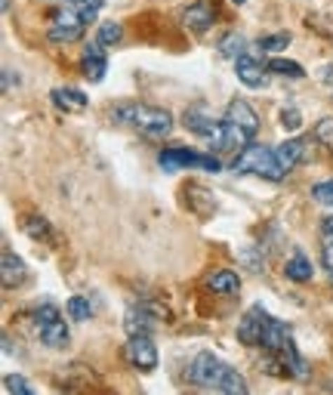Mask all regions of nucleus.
<instances>
[{
	"label": "nucleus",
	"instance_id": "obj_1",
	"mask_svg": "<svg viewBox=\"0 0 333 395\" xmlns=\"http://www.w3.org/2000/svg\"><path fill=\"white\" fill-rule=\"evenodd\" d=\"M185 377H189V383L201 386V389H210V392H229V395L247 392L244 377L231 365H226L222 359H216L213 352H198L189 361V368H185Z\"/></svg>",
	"mask_w": 333,
	"mask_h": 395
},
{
	"label": "nucleus",
	"instance_id": "obj_2",
	"mask_svg": "<svg viewBox=\"0 0 333 395\" xmlns=\"http://www.w3.org/2000/svg\"><path fill=\"white\" fill-rule=\"evenodd\" d=\"M259 133V118L257 112L250 108L247 99H235L229 105L226 118H222V136L216 142V149L222 152H241L244 145L253 142V136Z\"/></svg>",
	"mask_w": 333,
	"mask_h": 395
},
{
	"label": "nucleus",
	"instance_id": "obj_3",
	"mask_svg": "<svg viewBox=\"0 0 333 395\" xmlns=\"http://www.w3.org/2000/svg\"><path fill=\"white\" fill-rule=\"evenodd\" d=\"M111 118L123 123V127L136 130L145 139H164L173 130V114L167 108H154V105H142V102H130L111 112Z\"/></svg>",
	"mask_w": 333,
	"mask_h": 395
},
{
	"label": "nucleus",
	"instance_id": "obj_4",
	"mask_svg": "<svg viewBox=\"0 0 333 395\" xmlns=\"http://www.w3.org/2000/svg\"><path fill=\"white\" fill-rule=\"evenodd\" d=\"M231 170L235 173H253V176H262V180H272V182H281L284 176V167L278 164V154L275 149H266V145H244L241 152H238V158L231 161Z\"/></svg>",
	"mask_w": 333,
	"mask_h": 395
},
{
	"label": "nucleus",
	"instance_id": "obj_5",
	"mask_svg": "<svg viewBox=\"0 0 333 395\" xmlns=\"http://www.w3.org/2000/svg\"><path fill=\"white\" fill-rule=\"evenodd\" d=\"M83 28H87V19L81 15V10L74 6V0H65L59 4L50 15V28H46V37L53 43H74L83 37Z\"/></svg>",
	"mask_w": 333,
	"mask_h": 395
},
{
	"label": "nucleus",
	"instance_id": "obj_6",
	"mask_svg": "<svg viewBox=\"0 0 333 395\" xmlns=\"http://www.w3.org/2000/svg\"><path fill=\"white\" fill-rule=\"evenodd\" d=\"M34 324H37V337H41L43 346H50V349H65L68 346V324L53 303L37 306Z\"/></svg>",
	"mask_w": 333,
	"mask_h": 395
},
{
	"label": "nucleus",
	"instance_id": "obj_7",
	"mask_svg": "<svg viewBox=\"0 0 333 395\" xmlns=\"http://www.w3.org/2000/svg\"><path fill=\"white\" fill-rule=\"evenodd\" d=\"M123 359H127L130 368L142 370V374H149V370L158 368V349H154V343H151L149 334L130 337L127 346H123Z\"/></svg>",
	"mask_w": 333,
	"mask_h": 395
},
{
	"label": "nucleus",
	"instance_id": "obj_8",
	"mask_svg": "<svg viewBox=\"0 0 333 395\" xmlns=\"http://www.w3.org/2000/svg\"><path fill=\"white\" fill-rule=\"evenodd\" d=\"M266 309L262 306H250L247 315L238 324V340L244 346H262V330H266Z\"/></svg>",
	"mask_w": 333,
	"mask_h": 395
},
{
	"label": "nucleus",
	"instance_id": "obj_9",
	"mask_svg": "<svg viewBox=\"0 0 333 395\" xmlns=\"http://www.w3.org/2000/svg\"><path fill=\"white\" fill-rule=\"evenodd\" d=\"M158 161L167 173H176V170H182V167H204V154L195 152V149H182V145L164 149L158 154Z\"/></svg>",
	"mask_w": 333,
	"mask_h": 395
},
{
	"label": "nucleus",
	"instance_id": "obj_10",
	"mask_svg": "<svg viewBox=\"0 0 333 395\" xmlns=\"http://www.w3.org/2000/svg\"><path fill=\"white\" fill-rule=\"evenodd\" d=\"M0 281H4V290H15L28 281V266L13 250H4L0 257Z\"/></svg>",
	"mask_w": 333,
	"mask_h": 395
},
{
	"label": "nucleus",
	"instance_id": "obj_11",
	"mask_svg": "<svg viewBox=\"0 0 333 395\" xmlns=\"http://www.w3.org/2000/svg\"><path fill=\"white\" fill-rule=\"evenodd\" d=\"M308 139L306 136H297V139H287V142H281L275 149V154H278V164L284 167V173H290L293 167H299L306 161V154H308Z\"/></svg>",
	"mask_w": 333,
	"mask_h": 395
},
{
	"label": "nucleus",
	"instance_id": "obj_12",
	"mask_svg": "<svg viewBox=\"0 0 333 395\" xmlns=\"http://www.w3.org/2000/svg\"><path fill=\"white\" fill-rule=\"evenodd\" d=\"M278 361H281V368H284V374L293 377V380H306V374H308V365H306V359L299 355L297 349V343H293V337L287 340V343L281 346L278 352H272Z\"/></svg>",
	"mask_w": 333,
	"mask_h": 395
},
{
	"label": "nucleus",
	"instance_id": "obj_13",
	"mask_svg": "<svg viewBox=\"0 0 333 395\" xmlns=\"http://www.w3.org/2000/svg\"><path fill=\"white\" fill-rule=\"evenodd\" d=\"M182 195H185V207H189L191 213H198L201 220L216 213V195L210 189H204V185H189Z\"/></svg>",
	"mask_w": 333,
	"mask_h": 395
},
{
	"label": "nucleus",
	"instance_id": "obj_14",
	"mask_svg": "<svg viewBox=\"0 0 333 395\" xmlns=\"http://www.w3.org/2000/svg\"><path fill=\"white\" fill-rule=\"evenodd\" d=\"M235 72H238V81H241L244 87H250V90L266 87V68H262L253 56H247V53L235 59Z\"/></svg>",
	"mask_w": 333,
	"mask_h": 395
},
{
	"label": "nucleus",
	"instance_id": "obj_15",
	"mask_svg": "<svg viewBox=\"0 0 333 395\" xmlns=\"http://www.w3.org/2000/svg\"><path fill=\"white\" fill-rule=\"evenodd\" d=\"M182 123H185V127L191 130V133H198V136L210 139L213 145L219 142V136H222V121H213V118H207L204 112H185Z\"/></svg>",
	"mask_w": 333,
	"mask_h": 395
},
{
	"label": "nucleus",
	"instance_id": "obj_16",
	"mask_svg": "<svg viewBox=\"0 0 333 395\" xmlns=\"http://www.w3.org/2000/svg\"><path fill=\"white\" fill-rule=\"evenodd\" d=\"M81 68H83V74H87V81L93 83H99L105 77V68H108V59H105V53H102V43H90L87 50H83V59H81Z\"/></svg>",
	"mask_w": 333,
	"mask_h": 395
},
{
	"label": "nucleus",
	"instance_id": "obj_17",
	"mask_svg": "<svg viewBox=\"0 0 333 395\" xmlns=\"http://www.w3.org/2000/svg\"><path fill=\"white\" fill-rule=\"evenodd\" d=\"M123 328H127L130 337H136V334H151V328H154L151 309H145L142 303H139V306H130L127 315H123Z\"/></svg>",
	"mask_w": 333,
	"mask_h": 395
},
{
	"label": "nucleus",
	"instance_id": "obj_18",
	"mask_svg": "<svg viewBox=\"0 0 333 395\" xmlns=\"http://www.w3.org/2000/svg\"><path fill=\"white\" fill-rule=\"evenodd\" d=\"M182 22H185V25H189L191 31H198V34H204L207 28H213L216 13H213V6H210V4H191L189 10H185Z\"/></svg>",
	"mask_w": 333,
	"mask_h": 395
},
{
	"label": "nucleus",
	"instance_id": "obj_19",
	"mask_svg": "<svg viewBox=\"0 0 333 395\" xmlns=\"http://www.w3.org/2000/svg\"><path fill=\"white\" fill-rule=\"evenodd\" d=\"M207 288L213 293H238L241 290V275L231 272V269H216L207 275Z\"/></svg>",
	"mask_w": 333,
	"mask_h": 395
},
{
	"label": "nucleus",
	"instance_id": "obj_20",
	"mask_svg": "<svg viewBox=\"0 0 333 395\" xmlns=\"http://www.w3.org/2000/svg\"><path fill=\"white\" fill-rule=\"evenodd\" d=\"M50 99L56 102V108H62V112H83V108H87V96H83L81 90H74V87L53 90Z\"/></svg>",
	"mask_w": 333,
	"mask_h": 395
},
{
	"label": "nucleus",
	"instance_id": "obj_21",
	"mask_svg": "<svg viewBox=\"0 0 333 395\" xmlns=\"http://www.w3.org/2000/svg\"><path fill=\"white\" fill-rule=\"evenodd\" d=\"M284 275H287L290 281L303 284V281H312L315 269H312V262H308L306 253H303V250H297V253H293V257L287 260V266H284Z\"/></svg>",
	"mask_w": 333,
	"mask_h": 395
},
{
	"label": "nucleus",
	"instance_id": "obj_22",
	"mask_svg": "<svg viewBox=\"0 0 333 395\" xmlns=\"http://www.w3.org/2000/svg\"><path fill=\"white\" fill-rule=\"evenodd\" d=\"M219 56L231 59V62H235L238 56H244V37L238 34V31H229V34L219 41Z\"/></svg>",
	"mask_w": 333,
	"mask_h": 395
},
{
	"label": "nucleus",
	"instance_id": "obj_23",
	"mask_svg": "<svg viewBox=\"0 0 333 395\" xmlns=\"http://www.w3.org/2000/svg\"><path fill=\"white\" fill-rule=\"evenodd\" d=\"M269 72H272V74H287V77H293V81L306 77L303 65H299V62H290V59H272V62H269Z\"/></svg>",
	"mask_w": 333,
	"mask_h": 395
},
{
	"label": "nucleus",
	"instance_id": "obj_24",
	"mask_svg": "<svg viewBox=\"0 0 333 395\" xmlns=\"http://www.w3.org/2000/svg\"><path fill=\"white\" fill-rule=\"evenodd\" d=\"M257 46L262 53H281V50H287L290 46V34L287 31H281V34H266V37H259Z\"/></svg>",
	"mask_w": 333,
	"mask_h": 395
},
{
	"label": "nucleus",
	"instance_id": "obj_25",
	"mask_svg": "<svg viewBox=\"0 0 333 395\" xmlns=\"http://www.w3.org/2000/svg\"><path fill=\"white\" fill-rule=\"evenodd\" d=\"M25 232L34 238V241H53L50 222H46L43 216H28V220H25Z\"/></svg>",
	"mask_w": 333,
	"mask_h": 395
},
{
	"label": "nucleus",
	"instance_id": "obj_26",
	"mask_svg": "<svg viewBox=\"0 0 333 395\" xmlns=\"http://www.w3.org/2000/svg\"><path fill=\"white\" fill-rule=\"evenodd\" d=\"M121 37H123V31H121L118 22H102V25H99L96 41L102 43V46H114V43H121Z\"/></svg>",
	"mask_w": 333,
	"mask_h": 395
},
{
	"label": "nucleus",
	"instance_id": "obj_27",
	"mask_svg": "<svg viewBox=\"0 0 333 395\" xmlns=\"http://www.w3.org/2000/svg\"><path fill=\"white\" fill-rule=\"evenodd\" d=\"M68 315H72V321H87L90 315H93L90 300H83V297H72V300H68Z\"/></svg>",
	"mask_w": 333,
	"mask_h": 395
},
{
	"label": "nucleus",
	"instance_id": "obj_28",
	"mask_svg": "<svg viewBox=\"0 0 333 395\" xmlns=\"http://www.w3.org/2000/svg\"><path fill=\"white\" fill-rule=\"evenodd\" d=\"M312 198L318 201V204H324V207H330V210H333V180L315 182L312 185Z\"/></svg>",
	"mask_w": 333,
	"mask_h": 395
},
{
	"label": "nucleus",
	"instance_id": "obj_29",
	"mask_svg": "<svg viewBox=\"0 0 333 395\" xmlns=\"http://www.w3.org/2000/svg\"><path fill=\"white\" fill-rule=\"evenodd\" d=\"M321 262H324V272H327L330 284H333V235L330 232H324V238H321Z\"/></svg>",
	"mask_w": 333,
	"mask_h": 395
},
{
	"label": "nucleus",
	"instance_id": "obj_30",
	"mask_svg": "<svg viewBox=\"0 0 333 395\" xmlns=\"http://www.w3.org/2000/svg\"><path fill=\"white\" fill-rule=\"evenodd\" d=\"M4 389L6 392H15V395H34V386L25 383L19 374H6L4 377Z\"/></svg>",
	"mask_w": 333,
	"mask_h": 395
},
{
	"label": "nucleus",
	"instance_id": "obj_31",
	"mask_svg": "<svg viewBox=\"0 0 333 395\" xmlns=\"http://www.w3.org/2000/svg\"><path fill=\"white\" fill-rule=\"evenodd\" d=\"M315 139L333 152V118H321L318 123H315Z\"/></svg>",
	"mask_w": 333,
	"mask_h": 395
},
{
	"label": "nucleus",
	"instance_id": "obj_32",
	"mask_svg": "<svg viewBox=\"0 0 333 395\" xmlns=\"http://www.w3.org/2000/svg\"><path fill=\"white\" fill-rule=\"evenodd\" d=\"M74 6H77V10H81V15H83V19H87V22H93L99 13H102L105 0H74Z\"/></svg>",
	"mask_w": 333,
	"mask_h": 395
},
{
	"label": "nucleus",
	"instance_id": "obj_33",
	"mask_svg": "<svg viewBox=\"0 0 333 395\" xmlns=\"http://www.w3.org/2000/svg\"><path fill=\"white\" fill-rule=\"evenodd\" d=\"M281 123H284V130H290V133L303 127V114H299V108H293V105L284 108V112H281Z\"/></svg>",
	"mask_w": 333,
	"mask_h": 395
},
{
	"label": "nucleus",
	"instance_id": "obj_34",
	"mask_svg": "<svg viewBox=\"0 0 333 395\" xmlns=\"http://www.w3.org/2000/svg\"><path fill=\"white\" fill-rule=\"evenodd\" d=\"M321 81L327 83V87H333V65H324L321 68Z\"/></svg>",
	"mask_w": 333,
	"mask_h": 395
},
{
	"label": "nucleus",
	"instance_id": "obj_35",
	"mask_svg": "<svg viewBox=\"0 0 333 395\" xmlns=\"http://www.w3.org/2000/svg\"><path fill=\"white\" fill-rule=\"evenodd\" d=\"M321 232H330V235H333V216H324V222H321Z\"/></svg>",
	"mask_w": 333,
	"mask_h": 395
},
{
	"label": "nucleus",
	"instance_id": "obj_36",
	"mask_svg": "<svg viewBox=\"0 0 333 395\" xmlns=\"http://www.w3.org/2000/svg\"><path fill=\"white\" fill-rule=\"evenodd\" d=\"M231 4H238V6H241V4H247V0H231Z\"/></svg>",
	"mask_w": 333,
	"mask_h": 395
}]
</instances>
